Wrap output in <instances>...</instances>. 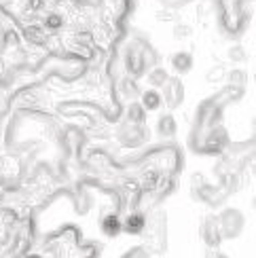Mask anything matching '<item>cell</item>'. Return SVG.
<instances>
[{"label":"cell","instance_id":"6da1fadb","mask_svg":"<svg viewBox=\"0 0 256 258\" xmlns=\"http://www.w3.org/2000/svg\"><path fill=\"white\" fill-rule=\"evenodd\" d=\"M218 227H220V233H222V237H227V239H233V237H237V235L241 233L243 229V216H241V212L239 210H225L220 214V218H218Z\"/></svg>","mask_w":256,"mask_h":258},{"label":"cell","instance_id":"7a4b0ae2","mask_svg":"<svg viewBox=\"0 0 256 258\" xmlns=\"http://www.w3.org/2000/svg\"><path fill=\"white\" fill-rule=\"evenodd\" d=\"M161 98L167 108H178L184 100V89L178 79H167V83L161 87Z\"/></svg>","mask_w":256,"mask_h":258},{"label":"cell","instance_id":"3957f363","mask_svg":"<svg viewBox=\"0 0 256 258\" xmlns=\"http://www.w3.org/2000/svg\"><path fill=\"white\" fill-rule=\"evenodd\" d=\"M140 104L146 108V112H155V110H159L163 106V98H161V91L159 89H144L142 93H140Z\"/></svg>","mask_w":256,"mask_h":258},{"label":"cell","instance_id":"277c9868","mask_svg":"<svg viewBox=\"0 0 256 258\" xmlns=\"http://www.w3.org/2000/svg\"><path fill=\"white\" fill-rule=\"evenodd\" d=\"M102 233L106 237H116L121 231H123V220L116 216V214H108V216L102 218V224H100Z\"/></svg>","mask_w":256,"mask_h":258},{"label":"cell","instance_id":"5b68a950","mask_svg":"<svg viewBox=\"0 0 256 258\" xmlns=\"http://www.w3.org/2000/svg\"><path fill=\"white\" fill-rule=\"evenodd\" d=\"M144 227H146V218H144V214H140V212H132L130 216L123 220V231H127L130 235L142 233Z\"/></svg>","mask_w":256,"mask_h":258},{"label":"cell","instance_id":"8992f818","mask_svg":"<svg viewBox=\"0 0 256 258\" xmlns=\"http://www.w3.org/2000/svg\"><path fill=\"white\" fill-rule=\"evenodd\" d=\"M172 68H174V72L176 74H186V72H190V68H193V55H190V53H174L172 55Z\"/></svg>","mask_w":256,"mask_h":258},{"label":"cell","instance_id":"52a82bcc","mask_svg":"<svg viewBox=\"0 0 256 258\" xmlns=\"http://www.w3.org/2000/svg\"><path fill=\"white\" fill-rule=\"evenodd\" d=\"M176 119L172 114H161L159 116V121H157V134L161 136V138H174L176 136Z\"/></svg>","mask_w":256,"mask_h":258},{"label":"cell","instance_id":"ba28073f","mask_svg":"<svg viewBox=\"0 0 256 258\" xmlns=\"http://www.w3.org/2000/svg\"><path fill=\"white\" fill-rule=\"evenodd\" d=\"M146 108L140 104V102H132L130 106H127V123H136V125H144L146 121Z\"/></svg>","mask_w":256,"mask_h":258},{"label":"cell","instance_id":"9c48e42d","mask_svg":"<svg viewBox=\"0 0 256 258\" xmlns=\"http://www.w3.org/2000/svg\"><path fill=\"white\" fill-rule=\"evenodd\" d=\"M167 79H169V74L163 68H155V70H151L146 74V83H148V87L151 89H161L163 85L167 83Z\"/></svg>","mask_w":256,"mask_h":258},{"label":"cell","instance_id":"30bf717a","mask_svg":"<svg viewBox=\"0 0 256 258\" xmlns=\"http://www.w3.org/2000/svg\"><path fill=\"white\" fill-rule=\"evenodd\" d=\"M229 81L233 83V85H246V81H248V74L243 72V70H233L231 74H229Z\"/></svg>","mask_w":256,"mask_h":258},{"label":"cell","instance_id":"8fae6325","mask_svg":"<svg viewBox=\"0 0 256 258\" xmlns=\"http://www.w3.org/2000/svg\"><path fill=\"white\" fill-rule=\"evenodd\" d=\"M123 258H148V254L142 250V248H134V250H130Z\"/></svg>","mask_w":256,"mask_h":258},{"label":"cell","instance_id":"7c38bea8","mask_svg":"<svg viewBox=\"0 0 256 258\" xmlns=\"http://www.w3.org/2000/svg\"><path fill=\"white\" fill-rule=\"evenodd\" d=\"M231 59L233 61H243L246 57H243V51L241 49H231Z\"/></svg>","mask_w":256,"mask_h":258},{"label":"cell","instance_id":"4fadbf2b","mask_svg":"<svg viewBox=\"0 0 256 258\" xmlns=\"http://www.w3.org/2000/svg\"><path fill=\"white\" fill-rule=\"evenodd\" d=\"M252 208L256 210V197H252Z\"/></svg>","mask_w":256,"mask_h":258},{"label":"cell","instance_id":"5bb4252c","mask_svg":"<svg viewBox=\"0 0 256 258\" xmlns=\"http://www.w3.org/2000/svg\"><path fill=\"white\" fill-rule=\"evenodd\" d=\"M220 258H222V256H220Z\"/></svg>","mask_w":256,"mask_h":258}]
</instances>
